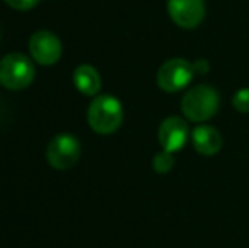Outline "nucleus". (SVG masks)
<instances>
[{
	"mask_svg": "<svg viewBox=\"0 0 249 248\" xmlns=\"http://www.w3.org/2000/svg\"><path fill=\"white\" fill-rule=\"evenodd\" d=\"M219 94L207 83H198L181 97V113L192 123H205L215 116L219 109Z\"/></svg>",
	"mask_w": 249,
	"mask_h": 248,
	"instance_id": "obj_1",
	"label": "nucleus"
},
{
	"mask_svg": "<svg viewBox=\"0 0 249 248\" xmlns=\"http://www.w3.org/2000/svg\"><path fill=\"white\" fill-rule=\"evenodd\" d=\"M90 128L99 134H112L122 124L124 111L122 104L114 95H99L90 102L89 114H87Z\"/></svg>",
	"mask_w": 249,
	"mask_h": 248,
	"instance_id": "obj_2",
	"label": "nucleus"
},
{
	"mask_svg": "<svg viewBox=\"0 0 249 248\" xmlns=\"http://www.w3.org/2000/svg\"><path fill=\"white\" fill-rule=\"evenodd\" d=\"M36 70L33 61L20 53H10L0 61V83L5 89L20 90L33 83Z\"/></svg>",
	"mask_w": 249,
	"mask_h": 248,
	"instance_id": "obj_3",
	"label": "nucleus"
},
{
	"mask_svg": "<svg viewBox=\"0 0 249 248\" xmlns=\"http://www.w3.org/2000/svg\"><path fill=\"white\" fill-rule=\"evenodd\" d=\"M195 76L194 63H190L185 58H171V60L164 61L160 66L156 75L158 87L164 92H180V90L187 89L190 82Z\"/></svg>",
	"mask_w": 249,
	"mask_h": 248,
	"instance_id": "obj_4",
	"label": "nucleus"
},
{
	"mask_svg": "<svg viewBox=\"0 0 249 248\" xmlns=\"http://www.w3.org/2000/svg\"><path fill=\"white\" fill-rule=\"evenodd\" d=\"M46 158L48 163L56 170L71 169L80 158V141L68 133L54 136L48 145Z\"/></svg>",
	"mask_w": 249,
	"mask_h": 248,
	"instance_id": "obj_5",
	"label": "nucleus"
},
{
	"mask_svg": "<svg viewBox=\"0 0 249 248\" xmlns=\"http://www.w3.org/2000/svg\"><path fill=\"white\" fill-rule=\"evenodd\" d=\"M168 14L181 29H195L205 19L203 0H168Z\"/></svg>",
	"mask_w": 249,
	"mask_h": 248,
	"instance_id": "obj_6",
	"label": "nucleus"
},
{
	"mask_svg": "<svg viewBox=\"0 0 249 248\" xmlns=\"http://www.w3.org/2000/svg\"><path fill=\"white\" fill-rule=\"evenodd\" d=\"M192 133L187 121L178 116H170L160 124L158 129V141L161 145V150L170 153H177L185 148L187 141L190 139Z\"/></svg>",
	"mask_w": 249,
	"mask_h": 248,
	"instance_id": "obj_7",
	"label": "nucleus"
},
{
	"mask_svg": "<svg viewBox=\"0 0 249 248\" xmlns=\"http://www.w3.org/2000/svg\"><path fill=\"white\" fill-rule=\"evenodd\" d=\"M29 53L39 65H54L61 58V43L50 31H37L29 41Z\"/></svg>",
	"mask_w": 249,
	"mask_h": 248,
	"instance_id": "obj_8",
	"label": "nucleus"
},
{
	"mask_svg": "<svg viewBox=\"0 0 249 248\" xmlns=\"http://www.w3.org/2000/svg\"><path fill=\"white\" fill-rule=\"evenodd\" d=\"M192 145L195 152L203 156H213L222 148V134L213 126L200 124L192 131Z\"/></svg>",
	"mask_w": 249,
	"mask_h": 248,
	"instance_id": "obj_9",
	"label": "nucleus"
},
{
	"mask_svg": "<svg viewBox=\"0 0 249 248\" xmlns=\"http://www.w3.org/2000/svg\"><path fill=\"white\" fill-rule=\"evenodd\" d=\"M73 83H75V87L83 95H89V97H95L100 92V87H102L99 72L90 65H80L75 70V73H73Z\"/></svg>",
	"mask_w": 249,
	"mask_h": 248,
	"instance_id": "obj_10",
	"label": "nucleus"
},
{
	"mask_svg": "<svg viewBox=\"0 0 249 248\" xmlns=\"http://www.w3.org/2000/svg\"><path fill=\"white\" fill-rule=\"evenodd\" d=\"M173 165H175V153L161 150V152H158L153 156V169L158 173H168L173 169Z\"/></svg>",
	"mask_w": 249,
	"mask_h": 248,
	"instance_id": "obj_11",
	"label": "nucleus"
},
{
	"mask_svg": "<svg viewBox=\"0 0 249 248\" xmlns=\"http://www.w3.org/2000/svg\"><path fill=\"white\" fill-rule=\"evenodd\" d=\"M232 106L236 107L237 113L246 114L249 113V89L244 87V89H239L232 97Z\"/></svg>",
	"mask_w": 249,
	"mask_h": 248,
	"instance_id": "obj_12",
	"label": "nucleus"
},
{
	"mask_svg": "<svg viewBox=\"0 0 249 248\" xmlns=\"http://www.w3.org/2000/svg\"><path fill=\"white\" fill-rule=\"evenodd\" d=\"M37 2L39 0H5L7 5H10L16 10H29L33 7H36Z\"/></svg>",
	"mask_w": 249,
	"mask_h": 248,
	"instance_id": "obj_13",
	"label": "nucleus"
},
{
	"mask_svg": "<svg viewBox=\"0 0 249 248\" xmlns=\"http://www.w3.org/2000/svg\"><path fill=\"white\" fill-rule=\"evenodd\" d=\"M194 70H195V75L197 73H207L209 72V63H207L205 60H198V61H195L194 63Z\"/></svg>",
	"mask_w": 249,
	"mask_h": 248,
	"instance_id": "obj_14",
	"label": "nucleus"
}]
</instances>
